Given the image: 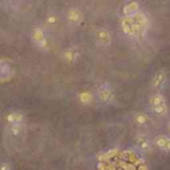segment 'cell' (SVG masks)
I'll return each mask as SVG.
<instances>
[{
    "instance_id": "obj_1",
    "label": "cell",
    "mask_w": 170,
    "mask_h": 170,
    "mask_svg": "<svg viewBox=\"0 0 170 170\" xmlns=\"http://www.w3.org/2000/svg\"><path fill=\"white\" fill-rule=\"evenodd\" d=\"M146 24V19L143 14L141 13H134L132 15H129L128 17L123 19L121 22V26L123 31L128 34V35H137L143 30Z\"/></svg>"
},
{
    "instance_id": "obj_2",
    "label": "cell",
    "mask_w": 170,
    "mask_h": 170,
    "mask_svg": "<svg viewBox=\"0 0 170 170\" xmlns=\"http://www.w3.org/2000/svg\"><path fill=\"white\" fill-rule=\"evenodd\" d=\"M150 105H151L153 110L158 114H164L166 113V103L164 96L162 95H155L150 99Z\"/></svg>"
},
{
    "instance_id": "obj_3",
    "label": "cell",
    "mask_w": 170,
    "mask_h": 170,
    "mask_svg": "<svg viewBox=\"0 0 170 170\" xmlns=\"http://www.w3.org/2000/svg\"><path fill=\"white\" fill-rule=\"evenodd\" d=\"M99 96L100 99L106 103L110 102L114 98L113 91H111L110 88L109 86H107V85H103V86L99 89Z\"/></svg>"
},
{
    "instance_id": "obj_4",
    "label": "cell",
    "mask_w": 170,
    "mask_h": 170,
    "mask_svg": "<svg viewBox=\"0 0 170 170\" xmlns=\"http://www.w3.org/2000/svg\"><path fill=\"white\" fill-rule=\"evenodd\" d=\"M165 79H166V77H165V74L163 72L157 73L153 79V87L156 89H160L162 86H163Z\"/></svg>"
},
{
    "instance_id": "obj_5",
    "label": "cell",
    "mask_w": 170,
    "mask_h": 170,
    "mask_svg": "<svg viewBox=\"0 0 170 170\" xmlns=\"http://www.w3.org/2000/svg\"><path fill=\"white\" fill-rule=\"evenodd\" d=\"M98 38H99V40L100 41V43H103L105 45L109 44L110 42V33L106 30L99 31L98 32Z\"/></svg>"
},
{
    "instance_id": "obj_6",
    "label": "cell",
    "mask_w": 170,
    "mask_h": 170,
    "mask_svg": "<svg viewBox=\"0 0 170 170\" xmlns=\"http://www.w3.org/2000/svg\"><path fill=\"white\" fill-rule=\"evenodd\" d=\"M137 10H138L137 3L132 2V3H130V4L126 5L125 7V9H123V12H125V14H126V15H132L134 13H136Z\"/></svg>"
},
{
    "instance_id": "obj_7",
    "label": "cell",
    "mask_w": 170,
    "mask_h": 170,
    "mask_svg": "<svg viewBox=\"0 0 170 170\" xmlns=\"http://www.w3.org/2000/svg\"><path fill=\"white\" fill-rule=\"evenodd\" d=\"M138 144L139 146L142 148V149H148L149 148V141L147 140V138L142 136V137H139V139H138Z\"/></svg>"
},
{
    "instance_id": "obj_8",
    "label": "cell",
    "mask_w": 170,
    "mask_h": 170,
    "mask_svg": "<svg viewBox=\"0 0 170 170\" xmlns=\"http://www.w3.org/2000/svg\"><path fill=\"white\" fill-rule=\"evenodd\" d=\"M135 121H136L138 123H145L147 121V117L143 114H138L135 117Z\"/></svg>"
},
{
    "instance_id": "obj_9",
    "label": "cell",
    "mask_w": 170,
    "mask_h": 170,
    "mask_svg": "<svg viewBox=\"0 0 170 170\" xmlns=\"http://www.w3.org/2000/svg\"><path fill=\"white\" fill-rule=\"evenodd\" d=\"M164 149H166V150H168V151H170V138H168V139H167V142H166V145H165Z\"/></svg>"
},
{
    "instance_id": "obj_10",
    "label": "cell",
    "mask_w": 170,
    "mask_h": 170,
    "mask_svg": "<svg viewBox=\"0 0 170 170\" xmlns=\"http://www.w3.org/2000/svg\"><path fill=\"white\" fill-rule=\"evenodd\" d=\"M169 127H170V125H169Z\"/></svg>"
}]
</instances>
